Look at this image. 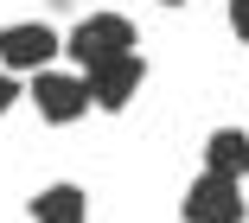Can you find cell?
Masks as SVG:
<instances>
[{
  "mask_svg": "<svg viewBox=\"0 0 249 223\" xmlns=\"http://www.w3.org/2000/svg\"><path fill=\"white\" fill-rule=\"evenodd\" d=\"M26 96H32V108H38L52 128H71V121H83L89 108H96V102H89V77H83V70H58V64L38 70Z\"/></svg>",
  "mask_w": 249,
  "mask_h": 223,
  "instance_id": "obj_2",
  "label": "cell"
},
{
  "mask_svg": "<svg viewBox=\"0 0 249 223\" xmlns=\"http://www.w3.org/2000/svg\"><path fill=\"white\" fill-rule=\"evenodd\" d=\"M230 32L249 45V0H230Z\"/></svg>",
  "mask_w": 249,
  "mask_h": 223,
  "instance_id": "obj_8",
  "label": "cell"
},
{
  "mask_svg": "<svg viewBox=\"0 0 249 223\" xmlns=\"http://www.w3.org/2000/svg\"><path fill=\"white\" fill-rule=\"evenodd\" d=\"M64 51V38L45 26V19H13L0 26V70H52V58Z\"/></svg>",
  "mask_w": 249,
  "mask_h": 223,
  "instance_id": "obj_4",
  "label": "cell"
},
{
  "mask_svg": "<svg viewBox=\"0 0 249 223\" xmlns=\"http://www.w3.org/2000/svg\"><path fill=\"white\" fill-rule=\"evenodd\" d=\"M134 38H141V32H134L128 13H83V19L64 32V51L77 58V70H103V64L128 58Z\"/></svg>",
  "mask_w": 249,
  "mask_h": 223,
  "instance_id": "obj_1",
  "label": "cell"
},
{
  "mask_svg": "<svg viewBox=\"0 0 249 223\" xmlns=\"http://www.w3.org/2000/svg\"><path fill=\"white\" fill-rule=\"evenodd\" d=\"M26 217H32V223H89V191H83V185H71V179H58V185L32 191Z\"/></svg>",
  "mask_w": 249,
  "mask_h": 223,
  "instance_id": "obj_6",
  "label": "cell"
},
{
  "mask_svg": "<svg viewBox=\"0 0 249 223\" xmlns=\"http://www.w3.org/2000/svg\"><path fill=\"white\" fill-rule=\"evenodd\" d=\"M249 217V198L236 179H217V172H198L179 198V223H243Z\"/></svg>",
  "mask_w": 249,
  "mask_h": 223,
  "instance_id": "obj_3",
  "label": "cell"
},
{
  "mask_svg": "<svg viewBox=\"0 0 249 223\" xmlns=\"http://www.w3.org/2000/svg\"><path fill=\"white\" fill-rule=\"evenodd\" d=\"M83 77H89V102L103 108V115H122V108L134 102V89L147 83V58L128 51V58H115V64H103V70H83Z\"/></svg>",
  "mask_w": 249,
  "mask_h": 223,
  "instance_id": "obj_5",
  "label": "cell"
},
{
  "mask_svg": "<svg viewBox=\"0 0 249 223\" xmlns=\"http://www.w3.org/2000/svg\"><path fill=\"white\" fill-rule=\"evenodd\" d=\"M205 172L243 185V172H249V134H243V128H217V134L205 140Z\"/></svg>",
  "mask_w": 249,
  "mask_h": 223,
  "instance_id": "obj_7",
  "label": "cell"
},
{
  "mask_svg": "<svg viewBox=\"0 0 249 223\" xmlns=\"http://www.w3.org/2000/svg\"><path fill=\"white\" fill-rule=\"evenodd\" d=\"M13 102H19V83H13L7 70H0V115H7V108H13Z\"/></svg>",
  "mask_w": 249,
  "mask_h": 223,
  "instance_id": "obj_9",
  "label": "cell"
},
{
  "mask_svg": "<svg viewBox=\"0 0 249 223\" xmlns=\"http://www.w3.org/2000/svg\"><path fill=\"white\" fill-rule=\"evenodd\" d=\"M160 7H185V0H160Z\"/></svg>",
  "mask_w": 249,
  "mask_h": 223,
  "instance_id": "obj_10",
  "label": "cell"
}]
</instances>
